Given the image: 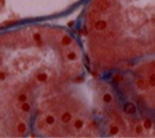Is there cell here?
Segmentation results:
<instances>
[{
    "mask_svg": "<svg viewBox=\"0 0 155 138\" xmlns=\"http://www.w3.org/2000/svg\"><path fill=\"white\" fill-rule=\"evenodd\" d=\"M33 38H34V40L37 41V42H41V40H42V37H41L40 33H35L34 36H33Z\"/></svg>",
    "mask_w": 155,
    "mask_h": 138,
    "instance_id": "obj_19",
    "label": "cell"
},
{
    "mask_svg": "<svg viewBox=\"0 0 155 138\" xmlns=\"http://www.w3.org/2000/svg\"><path fill=\"white\" fill-rule=\"evenodd\" d=\"M149 81H146V80H138L137 81V86H138V88H140V89H147L148 87H149Z\"/></svg>",
    "mask_w": 155,
    "mask_h": 138,
    "instance_id": "obj_4",
    "label": "cell"
},
{
    "mask_svg": "<svg viewBox=\"0 0 155 138\" xmlns=\"http://www.w3.org/2000/svg\"><path fill=\"white\" fill-rule=\"evenodd\" d=\"M71 120V114L70 113H64L62 116V121L64 123H68Z\"/></svg>",
    "mask_w": 155,
    "mask_h": 138,
    "instance_id": "obj_6",
    "label": "cell"
},
{
    "mask_svg": "<svg viewBox=\"0 0 155 138\" xmlns=\"http://www.w3.org/2000/svg\"><path fill=\"white\" fill-rule=\"evenodd\" d=\"M18 100H19V101H21V102H26L27 101V95H25V94L19 95Z\"/></svg>",
    "mask_w": 155,
    "mask_h": 138,
    "instance_id": "obj_18",
    "label": "cell"
},
{
    "mask_svg": "<svg viewBox=\"0 0 155 138\" xmlns=\"http://www.w3.org/2000/svg\"><path fill=\"white\" fill-rule=\"evenodd\" d=\"M149 84L151 85V86H155V73L150 75V78H149Z\"/></svg>",
    "mask_w": 155,
    "mask_h": 138,
    "instance_id": "obj_16",
    "label": "cell"
},
{
    "mask_svg": "<svg viewBox=\"0 0 155 138\" xmlns=\"http://www.w3.org/2000/svg\"><path fill=\"white\" fill-rule=\"evenodd\" d=\"M82 126H83V121H82V120H76L74 122V127L78 128V130H80Z\"/></svg>",
    "mask_w": 155,
    "mask_h": 138,
    "instance_id": "obj_17",
    "label": "cell"
},
{
    "mask_svg": "<svg viewBox=\"0 0 155 138\" xmlns=\"http://www.w3.org/2000/svg\"><path fill=\"white\" fill-rule=\"evenodd\" d=\"M67 59L69 61H74V60H76V54L74 52H69V53L67 54Z\"/></svg>",
    "mask_w": 155,
    "mask_h": 138,
    "instance_id": "obj_15",
    "label": "cell"
},
{
    "mask_svg": "<svg viewBox=\"0 0 155 138\" xmlns=\"http://www.w3.org/2000/svg\"><path fill=\"white\" fill-rule=\"evenodd\" d=\"M17 130H18L19 133H25L27 131V126H26L25 123H19L18 126H17Z\"/></svg>",
    "mask_w": 155,
    "mask_h": 138,
    "instance_id": "obj_10",
    "label": "cell"
},
{
    "mask_svg": "<svg viewBox=\"0 0 155 138\" xmlns=\"http://www.w3.org/2000/svg\"><path fill=\"white\" fill-rule=\"evenodd\" d=\"M21 109L23 112H30V109H31V106H30V104L27 103V102H23L22 103V105H21Z\"/></svg>",
    "mask_w": 155,
    "mask_h": 138,
    "instance_id": "obj_11",
    "label": "cell"
},
{
    "mask_svg": "<svg viewBox=\"0 0 155 138\" xmlns=\"http://www.w3.org/2000/svg\"><path fill=\"white\" fill-rule=\"evenodd\" d=\"M151 126H152V121L150 120V119H146V120L143 121V127L149 130V128H151Z\"/></svg>",
    "mask_w": 155,
    "mask_h": 138,
    "instance_id": "obj_13",
    "label": "cell"
},
{
    "mask_svg": "<svg viewBox=\"0 0 155 138\" xmlns=\"http://www.w3.org/2000/svg\"><path fill=\"white\" fill-rule=\"evenodd\" d=\"M96 6L99 11H106L109 8V2L107 0H99V1L96 3Z\"/></svg>",
    "mask_w": 155,
    "mask_h": 138,
    "instance_id": "obj_2",
    "label": "cell"
},
{
    "mask_svg": "<svg viewBox=\"0 0 155 138\" xmlns=\"http://www.w3.org/2000/svg\"><path fill=\"white\" fill-rule=\"evenodd\" d=\"M123 109H124V113L129 114V115H134V114L136 113V106H135V104L132 102H129L125 104Z\"/></svg>",
    "mask_w": 155,
    "mask_h": 138,
    "instance_id": "obj_1",
    "label": "cell"
},
{
    "mask_svg": "<svg viewBox=\"0 0 155 138\" xmlns=\"http://www.w3.org/2000/svg\"><path fill=\"white\" fill-rule=\"evenodd\" d=\"M112 99H113V97H112V95H109V94H105L103 96V101L106 102V103L110 102L112 101Z\"/></svg>",
    "mask_w": 155,
    "mask_h": 138,
    "instance_id": "obj_14",
    "label": "cell"
},
{
    "mask_svg": "<svg viewBox=\"0 0 155 138\" xmlns=\"http://www.w3.org/2000/svg\"><path fill=\"white\" fill-rule=\"evenodd\" d=\"M136 133H137V134H141V133H142V127H141V125L137 124V126H136Z\"/></svg>",
    "mask_w": 155,
    "mask_h": 138,
    "instance_id": "obj_20",
    "label": "cell"
},
{
    "mask_svg": "<svg viewBox=\"0 0 155 138\" xmlns=\"http://www.w3.org/2000/svg\"><path fill=\"white\" fill-rule=\"evenodd\" d=\"M71 44V37L69 36H64L63 37V39H62V45L63 46H69Z\"/></svg>",
    "mask_w": 155,
    "mask_h": 138,
    "instance_id": "obj_7",
    "label": "cell"
},
{
    "mask_svg": "<svg viewBox=\"0 0 155 138\" xmlns=\"http://www.w3.org/2000/svg\"><path fill=\"white\" fill-rule=\"evenodd\" d=\"M0 3H1V6H3V4H4V0H0Z\"/></svg>",
    "mask_w": 155,
    "mask_h": 138,
    "instance_id": "obj_23",
    "label": "cell"
},
{
    "mask_svg": "<svg viewBox=\"0 0 155 138\" xmlns=\"http://www.w3.org/2000/svg\"><path fill=\"white\" fill-rule=\"evenodd\" d=\"M106 26H107V23L105 20H97L95 23V29L98 31H102L106 28Z\"/></svg>",
    "mask_w": 155,
    "mask_h": 138,
    "instance_id": "obj_3",
    "label": "cell"
},
{
    "mask_svg": "<svg viewBox=\"0 0 155 138\" xmlns=\"http://www.w3.org/2000/svg\"><path fill=\"white\" fill-rule=\"evenodd\" d=\"M73 25V21H70V22H68V26H72Z\"/></svg>",
    "mask_w": 155,
    "mask_h": 138,
    "instance_id": "obj_24",
    "label": "cell"
},
{
    "mask_svg": "<svg viewBox=\"0 0 155 138\" xmlns=\"http://www.w3.org/2000/svg\"><path fill=\"white\" fill-rule=\"evenodd\" d=\"M54 121H55V119H54V117H53L52 115H48L46 117V123H47V124L52 125L53 123H54Z\"/></svg>",
    "mask_w": 155,
    "mask_h": 138,
    "instance_id": "obj_9",
    "label": "cell"
},
{
    "mask_svg": "<svg viewBox=\"0 0 155 138\" xmlns=\"http://www.w3.org/2000/svg\"><path fill=\"white\" fill-rule=\"evenodd\" d=\"M87 33H88V32H87L86 29H83V30H82V34H83V35H87Z\"/></svg>",
    "mask_w": 155,
    "mask_h": 138,
    "instance_id": "obj_22",
    "label": "cell"
},
{
    "mask_svg": "<svg viewBox=\"0 0 155 138\" xmlns=\"http://www.w3.org/2000/svg\"><path fill=\"white\" fill-rule=\"evenodd\" d=\"M47 79H48V74L45 73V72L37 74V81H40V82H45Z\"/></svg>",
    "mask_w": 155,
    "mask_h": 138,
    "instance_id": "obj_8",
    "label": "cell"
},
{
    "mask_svg": "<svg viewBox=\"0 0 155 138\" xmlns=\"http://www.w3.org/2000/svg\"><path fill=\"white\" fill-rule=\"evenodd\" d=\"M4 79H6V73L3 71H0V81H3Z\"/></svg>",
    "mask_w": 155,
    "mask_h": 138,
    "instance_id": "obj_21",
    "label": "cell"
},
{
    "mask_svg": "<svg viewBox=\"0 0 155 138\" xmlns=\"http://www.w3.org/2000/svg\"><path fill=\"white\" fill-rule=\"evenodd\" d=\"M118 132H119V127H118L117 125H112V126H110V128H109V133H110L112 135H116Z\"/></svg>",
    "mask_w": 155,
    "mask_h": 138,
    "instance_id": "obj_12",
    "label": "cell"
},
{
    "mask_svg": "<svg viewBox=\"0 0 155 138\" xmlns=\"http://www.w3.org/2000/svg\"><path fill=\"white\" fill-rule=\"evenodd\" d=\"M100 16H101V14L98 12V11H91V12H89V14H88V17H89V19H91V20H99V18H100Z\"/></svg>",
    "mask_w": 155,
    "mask_h": 138,
    "instance_id": "obj_5",
    "label": "cell"
}]
</instances>
